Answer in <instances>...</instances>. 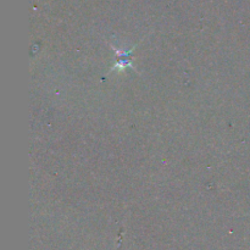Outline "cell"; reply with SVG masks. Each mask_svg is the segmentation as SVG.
Here are the masks:
<instances>
[{
	"label": "cell",
	"mask_w": 250,
	"mask_h": 250,
	"mask_svg": "<svg viewBox=\"0 0 250 250\" xmlns=\"http://www.w3.org/2000/svg\"><path fill=\"white\" fill-rule=\"evenodd\" d=\"M134 49V48H133ZM133 49L128 50V51H120V50H117L116 48H114V50H115L116 53V58H117V63L114 65L113 70H123V68L126 67H131L132 66V64H131V54H132Z\"/></svg>",
	"instance_id": "obj_1"
}]
</instances>
